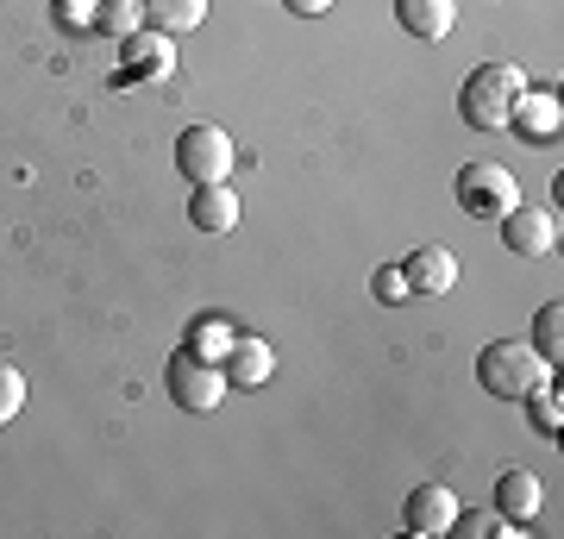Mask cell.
Wrapping results in <instances>:
<instances>
[{
	"label": "cell",
	"instance_id": "6da1fadb",
	"mask_svg": "<svg viewBox=\"0 0 564 539\" xmlns=\"http://www.w3.org/2000/svg\"><path fill=\"white\" fill-rule=\"evenodd\" d=\"M527 88L521 63H477L470 76H464L458 88V114L470 132H502L508 126V107H514V95Z\"/></svg>",
	"mask_w": 564,
	"mask_h": 539
},
{
	"label": "cell",
	"instance_id": "7a4b0ae2",
	"mask_svg": "<svg viewBox=\"0 0 564 539\" xmlns=\"http://www.w3.org/2000/svg\"><path fill=\"white\" fill-rule=\"evenodd\" d=\"M552 377V364L533 352L527 339H496L477 352V382H484L489 396H502V401H521L533 382Z\"/></svg>",
	"mask_w": 564,
	"mask_h": 539
},
{
	"label": "cell",
	"instance_id": "3957f363",
	"mask_svg": "<svg viewBox=\"0 0 564 539\" xmlns=\"http://www.w3.org/2000/svg\"><path fill=\"white\" fill-rule=\"evenodd\" d=\"M452 201H458L470 220H502L508 207L521 201V182L508 176L502 163L484 158V163H464L458 176H452Z\"/></svg>",
	"mask_w": 564,
	"mask_h": 539
},
{
	"label": "cell",
	"instance_id": "277c9868",
	"mask_svg": "<svg viewBox=\"0 0 564 539\" xmlns=\"http://www.w3.org/2000/svg\"><path fill=\"white\" fill-rule=\"evenodd\" d=\"M163 389H170V401H176L182 414H207V408L226 401V370L195 358V352L182 345L176 358H170V370H163Z\"/></svg>",
	"mask_w": 564,
	"mask_h": 539
},
{
	"label": "cell",
	"instance_id": "5b68a950",
	"mask_svg": "<svg viewBox=\"0 0 564 539\" xmlns=\"http://www.w3.org/2000/svg\"><path fill=\"white\" fill-rule=\"evenodd\" d=\"M232 163H239V151L226 139V126H188L176 139V170L195 182V188H202V182H226Z\"/></svg>",
	"mask_w": 564,
	"mask_h": 539
},
{
	"label": "cell",
	"instance_id": "8992f818",
	"mask_svg": "<svg viewBox=\"0 0 564 539\" xmlns=\"http://www.w3.org/2000/svg\"><path fill=\"white\" fill-rule=\"evenodd\" d=\"M496 226H502V245L508 251H521V258H552V251H558V207L514 201Z\"/></svg>",
	"mask_w": 564,
	"mask_h": 539
},
{
	"label": "cell",
	"instance_id": "52a82bcc",
	"mask_svg": "<svg viewBox=\"0 0 564 539\" xmlns=\"http://www.w3.org/2000/svg\"><path fill=\"white\" fill-rule=\"evenodd\" d=\"M452 515H458V496L445 489V483H414L402 502V527L414 539H440L452 533Z\"/></svg>",
	"mask_w": 564,
	"mask_h": 539
},
{
	"label": "cell",
	"instance_id": "ba28073f",
	"mask_svg": "<svg viewBox=\"0 0 564 539\" xmlns=\"http://www.w3.org/2000/svg\"><path fill=\"white\" fill-rule=\"evenodd\" d=\"M508 126L521 132V139H558V126H564V107L552 88H521L514 95V107H508Z\"/></svg>",
	"mask_w": 564,
	"mask_h": 539
},
{
	"label": "cell",
	"instance_id": "9c48e42d",
	"mask_svg": "<svg viewBox=\"0 0 564 539\" xmlns=\"http://www.w3.org/2000/svg\"><path fill=\"white\" fill-rule=\"evenodd\" d=\"M220 370H226V389H258V382H270V370H276V352H270V339H232V352L220 358Z\"/></svg>",
	"mask_w": 564,
	"mask_h": 539
},
{
	"label": "cell",
	"instance_id": "30bf717a",
	"mask_svg": "<svg viewBox=\"0 0 564 539\" xmlns=\"http://www.w3.org/2000/svg\"><path fill=\"white\" fill-rule=\"evenodd\" d=\"M395 20H402L408 39L440 44V39H452V25H458V0H395Z\"/></svg>",
	"mask_w": 564,
	"mask_h": 539
},
{
	"label": "cell",
	"instance_id": "8fae6325",
	"mask_svg": "<svg viewBox=\"0 0 564 539\" xmlns=\"http://www.w3.org/2000/svg\"><path fill=\"white\" fill-rule=\"evenodd\" d=\"M402 277H408L414 295H452V282H458V258H452L445 245H421V251L402 263Z\"/></svg>",
	"mask_w": 564,
	"mask_h": 539
},
{
	"label": "cell",
	"instance_id": "7c38bea8",
	"mask_svg": "<svg viewBox=\"0 0 564 539\" xmlns=\"http://www.w3.org/2000/svg\"><path fill=\"white\" fill-rule=\"evenodd\" d=\"M540 502H545V489H540V477H533V471L508 464L502 477H496V515H508L514 527H527V520L540 515Z\"/></svg>",
	"mask_w": 564,
	"mask_h": 539
},
{
	"label": "cell",
	"instance_id": "4fadbf2b",
	"mask_svg": "<svg viewBox=\"0 0 564 539\" xmlns=\"http://www.w3.org/2000/svg\"><path fill=\"white\" fill-rule=\"evenodd\" d=\"M126 44V76L132 82H163L170 69H176V44L163 39V32H132V39H120Z\"/></svg>",
	"mask_w": 564,
	"mask_h": 539
},
{
	"label": "cell",
	"instance_id": "5bb4252c",
	"mask_svg": "<svg viewBox=\"0 0 564 539\" xmlns=\"http://www.w3.org/2000/svg\"><path fill=\"white\" fill-rule=\"evenodd\" d=\"M188 220L202 226V233H232V226H239V195H232L226 182H202V188L188 195Z\"/></svg>",
	"mask_w": 564,
	"mask_h": 539
},
{
	"label": "cell",
	"instance_id": "9a60e30c",
	"mask_svg": "<svg viewBox=\"0 0 564 539\" xmlns=\"http://www.w3.org/2000/svg\"><path fill=\"white\" fill-rule=\"evenodd\" d=\"M207 20V0H144V25L176 39V32H195Z\"/></svg>",
	"mask_w": 564,
	"mask_h": 539
},
{
	"label": "cell",
	"instance_id": "2e32d148",
	"mask_svg": "<svg viewBox=\"0 0 564 539\" xmlns=\"http://www.w3.org/2000/svg\"><path fill=\"white\" fill-rule=\"evenodd\" d=\"M232 339H239V326H232V320H220V314H202L195 326H188V352H195V358H207V364H220L226 352H232Z\"/></svg>",
	"mask_w": 564,
	"mask_h": 539
},
{
	"label": "cell",
	"instance_id": "e0dca14e",
	"mask_svg": "<svg viewBox=\"0 0 564 539\" xmlns=\"http://www.w3.org/2000/svg\"><path fill=\"white\" fill-rule=\"evenodd\" d=\"M95 32L101 39H132V32H144V0H101L95 7Z\"/></svg>",
	"mask_w": 564,
	"mask_h": 539
},
{
	"label": "cell",
	"instance_id": "ac0fdd59",
	"mask_svg": "<svg viewBox=\"0 0 564 539\" xmlns=\"http://www.w3.org/2000/svg\"><path fill=\"white\" fill-rule=\"evenodd\" d=\"M527 414H533V427H540L545 440H558V427H564V408H558V382L545 377V382H533V389H527Z\"/></svg>",
	"mask_w": 564,
	"mask_h": 539
},
{
	"label": "cell",
	"instance_id": "d6986e66",
	"mask_svg": "<svg viewBox=\"0 0 564 539\" xmlns=\"http://www.w3.org/2000/svg\"><path fill=\"white\" fill-rule=\"evenodd\" d=\"M527 345H533L545 364H558V352H564V308H558V301H545L540 314H533V339H527Z\"/></svg>",
	"mask_w": 564,
	"mask_h": 539
},
{
	"label": "cell",
	"instance_id": "ffe728a7",
	"mask_svg": "<svg viewBox=\"0 0 564 539\" xmlns=\"http://www.w3.org/2000/svg\"><path fill=\"white\" fill-rule=\"evenodd\" d=\"M452 533L458 539H496V533H514V520L508 515H496V508H458V515H452Z\"/></svg>",
	"mask_w": 564,
	"mask_h": 539
},
{
	"label": "cell",
	"instance_id": "44dd1931",
	"mask_svg": "<svg viewBox=\"0 0 564 539\" xmlns=\"http://www.w3.org/2000/svg\"><path fill=\"white\" fill-rule=\"evenodd\" d=\"M370 295L383 301V308H402V301L414 295V289H408V277H402V263H383V270L370 277Z\"/></svg>",
	"mask_w": 564,
	"mask_h": 539
},
{
	"label": "cell",
	"instance_id": "7402d4cb",
	"mask_svg": "<svg viewBox=\"0 0 564 539\" xmlns=\"http://www.w3.org/2000/svg\"><path fill=\"white\" fill-rule=\"evenodd\" d=\"M20 408H25V377L13 370V364H0V427L20 414Z\"/></svg>",
	"mask_w": 564,
	"mask_h": 539
},
{
	"label": "cell",
	"instance_id": "603a6c76",
	"mask_svg": "<svg viewBox=\"0 0 564 539\" xmlns=\"http://www.w3.org/2000/svg\"><path fill=\"white\" fill-rule=\"evenodd\" d=\"M51 7H57L69 25H95V7H101V0H51Z\"/></svg>",
	"mask_w": 564,
	"mask_h": 539
},
{
	"label": "cell",
	"instance_id": "cb8c5ba5",
	"mask_svg": "<svg viewBox=\"0 0 564 539\" xmlns=\"http://www.w3.org/2000/svg\"><path fill=\"white\" fill-rule=\"evenodd\" d=\"M282 7H289V13H302V20H321L333 0H282Z\"/></svg>",
	"mask_w": 564,
	"mask_h": 539
}]
</instances>
